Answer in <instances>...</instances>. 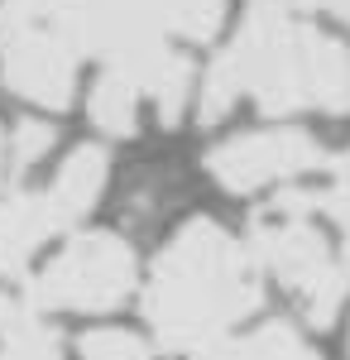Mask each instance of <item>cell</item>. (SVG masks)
I'll return each instance as SVG.
<instances>
[{
    "instance_id": "obj_15",
    "label": "cell",
    "mask_w": 350,
    "mask_h": 360,
    "mask_svg": "<svg viewBox=\"0 0 350 360\" xmlns=\"http://www.w3.org/2000/svg\"><path fill=\"white\" fill-rule=\"evenodd\" d=\"M297 5H312V10H326V15H336V20H346V25H350V0H297Z\"/></svg>"
},
{
    "instance_id": "obj_11",
    "label": "cell",
    "mask_w": 350,
    "mask_h": 360,
    "mask_svg": "<svg viewBox=\"0 0 350 360\" xmlns=\"http://www.w3.org/2000/svg\"><path fill=\"white\" fill-rule=\"evenodd\" d=\"M288 202H297L302 212H312V217H326V221L336 226V255H341V264H346L350 274V149L331 164V183L317 188V193H307V188H283Z\"/></svg>"
},
{
    "instance_id": "obj_6",
    "label": "cell",
    "mask_w": 350,
    "mask_h": 360,
    "mask_svg": "<svg viewBox=\"0 0 350 360\" xmlns=\"http://www.w3.org/2000/svg\"><path fill=\"white\" fill-rule=\"evenodd\" d=\"M135 288V250L115 231H82L29 283V312H110Z\"/></svg>"
},
{
    "instance_id": "obj_12",
    "label": "cell",
    "mask_w": 350,
    "mask_h": 360,
    "mask_svg": "<svg viewBox=\"0 0 350 360\" xmlns=\"http://www.w3.org/2000/svg\"><path fill=\"white\" fill-rule=\"evenodd\" d=\"M0 360H63L58 332L44 327L34 312L29 317H10V336L0 346Z\"/></svg>"
},
{
    "instance_id": "obj_8",
    "label": "cell",
    "mask_w": 350,
    "mask_h": 360,
    "mask_svg": "<svg viewBox=\"0 0 350 360\" xmlns=\"http://www.w3.org/2000/svg\"><path fill=\"white\" fill-rule=\"evenodd\" d=\"M149 29L168 39V44H207L221 15H226V0H139Z\"/></svg>"
},
{
    "instance_id": "obj_7",
    "label": "cell",
    "mask_w": 350,
    "mask_h": 360,
    "mask_svg": "<svg viewBox=\"0 0 350 360\" xmlns=\"http://www.w3.org/2000/svg\"><path fill=\"white\" fill-rule=\"evenodd\" d=\"M322 164H326L322 144L307 130H249V135L226 139L207 154V173L235 197L259 193L269 183L302 178V173H312Z\"/></svg>"
},
{
    "instance_id": "obj_1",
    "label": "cell",
    "mask_w": 350,
    "mask_h": 360,
    "mask_svg": "<svg viewBox=\"0 0 350 360\" xmlns=\"http://www.w3.org/2000/svg\"><path fill=\"white\" fill-rule=\"evenodd\" d=\"M240 101L264 115L350 111V49L302 20L297 0H249L240 34L207 68L197 120L216 125Z\"/></svg>"
},
{
    "instance_id": "obj_2",
    "label": "cell",
    "mask_w": 350,
    "mask_h": 360,
    "mask_svg": "<svg viewBox=\"0 0 350 360\" xmlns=\"http://www.w3.org/2000/svg\"><path fill=\"white\" fill-rule=\"evenodd\" d=\"M264 303L259 259L212 217H192L159 250L144 283V322L163 351L202 356Z\"/></svg>"
},
{
    "instance_id": "obj_13",
    "label": "cell",
    "mask_w": 350,
    "mask_h": 360,
    "mask_svg": "<svg viewBox=\"0 0 350 360\" xmlns=\"http://www.w3.org/2000/svg\"><path fill=\"white\" fill-rule=\"evenodd\" d=\"M82 360H154L149 346L135 332H120V327H101V332L82 336Z\"/></svg>"
},
{
    "instance_id": "obj_3",
    "label": "cell",
    "mask_w": 350,
    "mask_h": 360,
    "mask_svg": "<svg viewBox=\"0 0 350 360\" xmlns=\"http://www.w3.org/2000/svg\"><path fill=\"white\" fill-rule=\"evenodd\" d=\"M249 255L259 259V269H269L293 293L312 327L336 322V312L350 293V274L336 245L326 240V231L312 221V212H302L297 202L278 193L249 221Z\"/></svg>"
},
{
    "instance_id": "obj_4",
    "label": "cell",
    "mask_w": 350,
    "mask_h": 360,
    "mask_svg": "<svg viewBox=\"0 0 350 360\" xmlns=\"http://www.w3.org/2000/svg\"><path fill=\"white\" fill-rule=\"evenodd\" d=\"M77 44L63 29L53 0H5L0 5V77L29 106L63 111L77 91Z\"/></svg>"
},
{
    "instance_id": "obj_16",
    "label": "cell",
    "mask_w": 350,
    "mask_h": 360,
    "mask_svg": "<svg viewBox=\"0 0 350 360\" xmlns=\"http://www.w3.org/2000/svg\"><path fill=\"white\" fill-rule=\"evenodd\" d=\"M5 168H10V139H5V130H0V178H5Z\"/></svg>"
},
{
    "instance_id": "obj_9",
    "label": "cell",
    "mask_w": 350,
    "mask_h": 360,
    "mask_svg": "<svg viewBox=\"0 0 350 360\" xmlns=\"http://www.w3.org/2000/svg\"><path fill=\"white\" fill-rule=\"evenodd\" d=\"M202 360H322V356L293 332V322H264L249 336H221L216 346L202 351Z\"/></svg>"
},
{
    "instance_id": "obj_17",
    "label": "cell",
    "mask_w": 350,
    "mask_h": 360,
    "mask_svg": "<svg viewBox=\"0 0 350 360\" xmlns=\"http://www.w3.org/2000/svg\"><path fill=\"white\" fill-rule=\"evenodd\" d=\"M5 322H10V298L0 293V327H5Z\"/></svg>"
},
{
    "instance_id": "obj_14",
    "label": "cell",
    "mask_w": 350,
    "mask_h": 360,
    "mask_svg": "<svg viewBox=\"0 0 350 360\" xmlns=\"http://www.w3.org/2000/svg\"><path fill=\"white\" fill-rule=\"evenodd\" d=\"M5 139H10V173H25L29 164H39L53 149V125L48 120H20Z\"/></svg>"
},
{
    "instance_id": "obj_5",
    "label": "cell",
    "mask_w": 350,
    "mask_h": 360,
    "mask_svg": "<svg viewBox=\"0 0 350 360\" xmlns=\"http://www.w3.org/2000/svg\"><path fill=\"white\" fill-rule=\"evenodd\" d=\"M106 149L82 144L72 149L63 168L53 173L48 188L39 193H10L0 202V274H20L29 264V255L44 245L48 236L67 231L72 221H82L106 188Z\"/></svg>"
},
{
    "instance_id": "obj_10",
    "label": "cell",
    "mask_w": 350,
    "mask_h": 360,
    "mask_svg": "<svg viewBox=\"0 0 350 360\" xmlns=\"http://www.w3.org/2000/svg\"><path fill=\"white\" fill-rule=\"evenodd\" d=\"M139 106H144V96H139L135 77H125L120 68H106L91 86V101H86L96 130H106L115 139H130L139 130Z\"/></svg>"
}]
</instances>
